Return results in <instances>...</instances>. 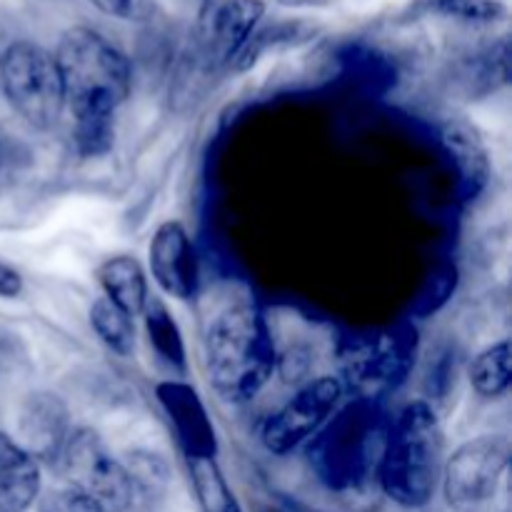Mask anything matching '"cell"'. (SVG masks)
Returning a JSON list of instances; mask_svg holds the SVG:
<instances>
[{"label":"cell","instance_id":"21","mask_svg":"<svg viewBox=\"0 0 512 512\" xmlns=\"http://www.w3.org/2000/svg\"><path fill=\"white\" fill-rule=\"evenodd\" d=\"M33 153L28 145L10 130L0 128V188L13 183L20 173L30 165Z\"/></svg>","mask_w":512,"mask_h":512},{"label":"cell","instance_id":"17","mask_svg":"<svg viewBox=\"0 0 512 512\" xmlns=\"http://www.w3.org/2000/svg\"><path fill=\"white\" fill-rule=\"evenodd\" d=\"M140 315L145 318V330H148L150 345L160 355V360L168 363L170 368L185 370L183 335H180V328L173 320V315H170L168 305L160 298H148V303H145Z\"/></svg>","mask_w":512,"mask_h":512},{"label":"cell","instance_id":"20","mask_svg":"<svg viewBox=\"0 0 512 512\" xmlns=\"http://www.w3.org/2000/svg\"><path fill=\"white\" fill-rule=\"evenodd\" d=\"M193 468V485L198 495L200 512H243L238 498L225 483L218 463L213 460H190Z\"/></svg>","mask_w":512,"mask_h":512},{"label":"cell","instance_id":"18","mask_svg":"<svg viewBox=\"0 0 512 512\" xmlns=\"http://www.w3.org/2000/svg\"><path fill=\"white\" fill-rule=\"evenodd\" d=\"M510 340H500L478 353L470 363L468 378L470 385L483 398H500L510 388Z\"/></svg>","mask_w":512,"mask_h":512},{"label":"cell","instance_id":"25","mask_svg":"<svg viewBox=\"0 0 512 512\" xmlns=\"http://www.w3.org/2000/svg\"><path fill=\"white\" fill-rule=\"evenodd\" d=\"M270 512H278V510H270Z\"/></svg>","mask_w":512,"mask_h":512},{"label":"cell","instance_id":"22","mask_svg":"<svg viewBox=\"0 0 512 512\" xmlns=\"http://www.w3.org/2000/svg\"><path fill=\"white\" fill-rule=\"evenodd\" d=\"M85 3L110 18L128 20V23H143L155 13V0H85Z\"/></svg>","mask_w":512,"mask_h":512},{"label":"cell","instance_id":"13","mask_svg":"<svg viewBox=\"0 0 512 512\" xmlns=\"http://www.w3.org/2000/svg\"><path fill=\"white\" fill-rule=\"evenodd\" d=\"M415 355V333H388L360 350L350 363V375L358 385L375 393L403 383Z\"/></svg>","mask_w":512,"mask_h":512},{"label":"cell","instance_id":"2","mask_svg":"<svg viewBox=\"0 0 512 512\" xmlns=\"http://www.w3.org/2000/svg\"><path fill=\"white\" fill-rule=\"evenodd\" d=\"M205 368L228 403H250L273 378L278 350L260 310L233 305L205 333Z\"/></svg>","mask_w":512,"mask_h":512},{"label":"cell","instance_id":"12","mask_svg":"<svg viewBox=\"0 0 512 512\" xmlns=\"http://www.w3.org/2000/svg\"><path fill=\"white\" fill-rule=\"evenodd\" d=\"M440 140L458 170V190L465 203H475L488 190L493 178V163L483 133L475 123L458 115L440 125Z\"/></svg>","mask_w":512,"mask_h":512},{"label":"cell","instance_id":"5","mask_svg":"<svg viewBox=\"0 0 512 512\" xmlns=\"http://www.w3.org/2000/svg\"><path fill=\"white\" fill-rule=\"evenodd\" d=\"M58 470L68 488L93 498L105 512H133L138 490L128 473L103 438L93 428L70 430Z\"/></svg>","mask_w":512,"mask_h":512},{"label":"cell","instance_id":"7","mask_svg":"<svg viewBox=\"0 0 512 512\" xmlns=\"http://www.w3.org/2000/svg\"><path fill=\"white\" fill-rule=\"evenodd\" d=\"M343 380L333 375H320V378L305 383L278 413L265 420L260 430L265 450L273 455H288L295 448L313 438L320 428L330 420L335 408L343 400Z\"/></svg>","mask_w":512,"mask_h":512},{"label":"cell","instance_id":"23","mask_svg":"<svg viewBox=\"0 0 512 512\" xmlns=\"http://www.w3.org/2000/svg\"><path fill=\"white\" fill-rule=\"evenodd\" d=\"M20 293H23V278H20V273L15 268H10V265L0 263V298L13 300L20 298Z\"/></svg>","mask_w":512,"mask_h":512},{"label":"cell","instance_id":"9","mask_svg":"<svg viewBox=\"0 0 512 512\" xmlns=\"http://www.w3.org/2000/svg\"><path fill=\"white\" fill-rule=\"evenodd\" d=\"M265 0H218L203 23V55L213 65H233L265 18Z\"/></svg>","mask_w":512,"mask_h":512},{"label":"cell","instance_id":"11","mask_svg":"<svg viewBox=\"0 0 512 512\" xmlns=\"http://www.w3.org/2000/svg\"><path fill=\"white\" fill-rule=\"evenodd\" d=\"M158 400L190 460H213L218 453L215 428L198 393L188 383L168 380L158 385Z\"/></svg>","mask_w":512,"mask_h":512},{"label":"cell","instance_id":"19","mask_svg":"<svg viewBox=\"0 0 512 512\" xmlns=\"http://www.w3.org/2000/svg\"><path fill=\"white\" fill-rule=\"evenodd\" d=\"M90 328L100 338V343L115 355H130L135 350V323L128 313L110 303L108 298H98L90 305Z\"/></svg>","mask_w":512,"mask_h":512},{"label":"cell","instance_id":"1","mask_svg":"<svg viewBox=\"0 0 512 512\" xmlns=\"http://www.w3.org/2000/svg\"><path fill=\"white\" fill-rule=\"evenodd\" d=\"M63 83L65 113L80 155L95 158L113 148L115 113L128 100L133 70L123 50L88 25L65 30L53 53Z\"/></svg>","mask_w":512,"mask_h":512},{"label":"cell","instance_id":"16","mask_svg":"<svg viewBox=\"0 0 512 512\" xmlns=\"http://www.w3.org/2000/svg\"><path fill=\"white\" fill-rule=\"evenodd\" d=\"M408 18H443L463 25H498L508 18L500 0H410Z\"/></svg>","mask_w":512,"mask_h":512},{"label":"cell","instance_id":"6","mask_svg":"<svg viewBox=\"0 0 512 512\" xmlns=\"http://www.w3.org/2000/svg\"><path fill=\"white\" fill-rule=\"evenodd\" d=\"M510 465V443L503 435H480L460 445L443 465L445 498L455 510H473L495 498Z\"/></svg>","mask_w":512,"mask_h":512},{"label":"cell","instance_id":"10","mask_svg":"<svg viewBox=\"0 0 512 512\" xmlns=\"http://www.w3.org/2000/svg\"><path fill=\"white\" fill-rule=\"evenodd\" d=\"M70 413L63 398L48 390H38L25 398L18 413V443L43 463H58L70 438Z\"/></svg>","mask_w":512,"mask_h":512},{"label":"cell","instance_id":"8","mask_svg":"<svg viewBox=\"0 0 512 512\" xmlns=\"http://www.w3.org/2000/svg\"><path fill=\"white\" fill-rule=\"evenodd\" d=\"M153 280L168 298L188 303L198 295V258L193 240L178 220H165L155 228L148 248Z\"/></svg>","mask_w":512,"mask_h":512},{"label":"cell","instance_id":"4","mask_svg":"<svg viewBox=\"0 0 512 512\" xmlns=\"http://www.w3.org/2000/svg\"><path fill=\"white\" fill-rule=\"evenodd\" d=\"M0 88L10 108L35 130H50L65 113L63 83L53 53L15 40L0 53Z\"/></svg>","mask_w":512,"mask_h":512},{"label":"cell","instance_id":"3","mask_svg":"<svg viewBox=\"0 0 512 512\" xmlns=\"http://www.w3.org/2000/svg\"><path fill=\"white\" fill-rule=\"evenodd\" d=\"M445 465V433L425 400L405 405L380 460V488L395 505L420 510L435 498Z\"/></svg>","mask_w":512,"mask_h":512},{"label":"cell","instance_id":"15","mask_svg":"<svg viewBox=\"0 0 512 512\" xmlns=\"http://www.w3.org/2000/svg\"><path fill=\"white\" fill-rule=\"evenodd\" d=\"M95 280H98L100 290H103V298L118 305L130 318L143 313L145 303L150 298L148 275H145L143 265L133 255H113V258H105L95 268Z\"/></svg>","mask_w":512,"mask_h":512},{"label":"cell","instance_id":"14","mask_svg":"<svg viewBox=\"0 0 512 512\" xmlns=\"http://www.w3.org/2000/svg\"><path fill=\"white\" fill-rule=\"evenodd\" d=\"M43 490V468L10 435L0 433V512H28Z\"/></svg>","mask_w":512,"mask_h":512},{"label":"cell","instance_id":"24","mask_svg":"<svg viewBox=\"0 0 512 512\" xmlns=\"http://www.w3.org/2000/svg\"><path fill=\"white\" fill-rule=\"evenodd\" d=\"M280 5H288V8H325L333 0H278Z\"/></svg>","mask_w":512,"mask_h":512}]
</instances>
